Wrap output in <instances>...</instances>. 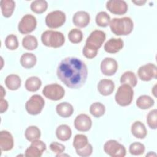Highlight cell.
<instances>
[{"mask_svg": "<svg viewBox=\"0 0 157 157\" xmlns=\"http://www.w3.org/2000/svg\"><path fill=\"white\" fill-rule=\"evenodd\" d=\"M156 85H155L154 86V87L153 88V90H152V93H153V94H154L155 96H156V91H155V90H156Z\"/></svg>", "mask_w": 157, "mask_h": 157, "instance_id": "45", "label": "cell"}, {"mask_svg": "<svg viewBox=\"0 0 157 157\" xmlns=\"http://www.w3.org/2000/svg\"><path fill=\"white\" fill-rule=\"evenodd\" d=\"M42 93L48 99L58 101L64 97L65 90L61 85L57 83H52L46 85L43 88Z\"/></svg>", "mask_w": 157, "mask_h": 157, "instance_id": "8", "label": "cell"}, {"mask_svg": "<svg viewBox=\"0 0 157 157\" xmlns=\"http://www.w3.org/2000/svg\"><path fill=\"white\" fill-rule=\"evenodd\" d=\"M37 20L34 16L31 14L24 15L18 23V31L23 34H27L33 32L36 28Z\"/></svg>", "mask_w": 157, "mask_h": 157, "instance_id": "10", "label": "cell"}, {"mask_svg": "<svg viewBox=\"0 0 157 157\" xmlns=\"http://www.w3.org/2000/svg\"><path fill=\"white\" fill-rule=\"evenodd\" d=\"M124 46V42L121 38H111L104 45V50L109 53H116L121 50Z\"/></svg>", "mask_w": 157, "mask_h": 157, "instance_id": "18", "label": "cell"}, {"mask_svg": "<svg viewBox=\"0 0 157 157\" xmlns=\"http://www.w3.org/2000/svg\"><path fill=\"white\" fill-rule=\"evenodd\" d=\"M134 97V90L126 84H121L117 90L115 99L116 102L122 107L131 104Z\"/></svg>", "mask_w": 157, "mask_h": 157, "instance_id": "4", "label": "cell"}, {"mask_svg": "<svg viewBox=\"0 0 157 157\" xmlns=\"http://www.w3.org/2000/svg\"><path fill=\"white\" fill-rule=\"evenodd\" d=\"M8 109V102L6 99L3 98L1 99L0 101V112L1 113L6 112Z\"/></svg>", "mask_w": 157, "mask_h": 157, "instance_id": "42", "label": "cell"}, {"mask_svg": "<svg viewBox=\"0 0 157 157\" xmlns=\"http://www.w3.org/2000/svg\"><path fill=\"white\" fill-rule=\"evenodd\" d=\"M112 32L117 36L129 35L133 30L134 23L129 17L114 18L109 23Z\"/></svg>", "mask_w": 157, "mask_h": 157, "instance_id": "2", "label": "cell"}, {"mask_svg": "<svg viewBox=\"0 0 157 157\" xmlns=\"http://www.w3.org/2000/svg\"><path fill=\"white\" fill-rule=\"evenodd\" d=\"M4 82L6 87L12 91L18 90L20 87L21 83L20 77L16 74H10L7 75Z\"/></svg>", "mask_w": 157, "mask_h": 157, "instance_id": "22", "label": "cell"}, {"mask_svg": "<svg viewBox=\"0 0 157 157\" xmlns=\"http://www.w3.org/2000/svg\"><path fill=\"white\" fill-rule=\"evenodd\" d=\"M110 20L109 15L104 11L99 12L96 16V23L101 27H106L109 25Z\"/></svg>", "mask_w": 157, "mask_h": 157, "instance_id": "33", "label": "cell"}, {"mask_svg": "<svg viewBox=\"0 0 157 157\" xmlns=\"http://www.w3.org/2000/svg\"><path fill=\"white\" fill-rule=\"evenodd\" d=\"M139 78L143 81H150L157 77V67L153 63H148L140 66L137 71Z\"/></svg>", "mask_w": 157, "mask_h": 157, "instance_id": "11", "label": "cell"}, {"mask_svg": "<svg viewBox=\"0 0 157 157\" xmlns=\"http://www.w3.org/2000/svg\"><path fill=\"white\" fill-rule=\"evenodd\" d=\"M41 40L45 46L52 48H59L64 45L65 37L64 34L61 32L47 30L42 34Z\"/></svg>", "mask_w": 157, "mask_h": 157, "instance_id": "3", "label": "cell"}, {"mask_svg": "<svg viewBox=\"0 0 157 157\" xmlns=\"http://www.w3.org/2000/svg\"><path fill=\"white\" fill-rule=\"evenodd\" d=\"M50 149L55 153H56V156L61 153H63L65 150V147L62 144L58 143L57 142H53L50 144Z\"/></svg>", "mask_w": 157, "mask_h": 157, "instance_id": "39", "label": "cell"}, {"mask_svg": "<svg viewBox=\"0 0 157 157\" xmlns=\"http://www.w3.org/2000/svg\"><path fill=\"white\" fill-rule=\"evenodd\" d=\"M98 50L92 49L91 48L88 47L86 45L84 46V47L83 48V50H82L83 55L86 58H88V59H92V58H94V57H96L98 54Z\"/></svg>", "mask_w": 157, "mask_h": 157, "instance_id": "41", "label": "cell"}, {"mask_svg": "<svg viewBox=\"0 0 157 157\" xmlns=\"http://www.w3.org/2000/svg\"><path fill=\"white\" fill-rule=\"evenodd\" d=\"M56 74L58 78L68 88L77 89L85 83L88 69L85 63L75 57H67L59 64Z\"/></svg>", "mask_w": 157, "mask_h": 157, "instance_id": "1", "label": "cell"}, {"mask_svg": "<svg viewBox=\"0 0 157 157\" xmlns=\"http://www.w3.org/2000/svg\"><path fill=\"white\" fill-rule=\"evenodd\" d=\"M46 150L45 144L39 139L31 142L30 146L25 151L26 157H40Z\"/></svg>", "mask_w": 157, "mask_h": 157, "instance_id": "12", "label": "cell"}, {"mask_svg": "<svg viewBox=\"0 0 157 157\" xmlns=\"http://www.w3.org/2000/svg\"><path fill=\"white\" fill-rule=\"evenodd\" d=\"M13 138L7 131H1L0 132V148L1 151H9L13 147Z\"/></svg>", "mask_w": 157, "mask_h": 157, "instance_id": "17", "label": "cell"}, {"mask_svg": "<svg viewBox=\"0 0 157 157\" xmlns=\"http://www.w3.org/2000/svg\"><path fill=\"white\" fill-rule=\"evenodd\" d=\"M56 111L59 116L63 118H67L72 115L74 107L69 102H61L56 105Z\"/></svg>", "mask_w": 157, "mask_h": 157, "instance_id": "21", "label": "cell"}, {"mask_svg": "<svg viewBox=\"0 0 157 157\" xmlns=\"http://www.w3.org/2000/svg\"><path fill=\"white\" fill-rule=\"evenodd\" d=\"M5 45L10 50H16L19 45L17 36L14 34L8 35L5 39Z\"/></svg>", "mask_w": 157, "mask_h": 157, "instance_id": "37", "label": "cell"}, {"mask_svg": "<svg viewBox=\"0 0 157 157\" xmlns=\"http://www.w3.org/2000/svg\"><path fill=\"white\" fill-rule=\"evenodd\" d=\"M41 136L40 130L36 126H30L28 127L25 132V138L30 142L39 139Z\"/></svg>", "mask_w": 157, "mask_h": 157, "instance_id": "29", "label": "cell"}, {"mask_svg": "<svg viewBox=\"0 0 157 157\" xmlns=\"http://www.w3.org/2000/svg\"><path fill=\"white\" fill-rule=\"evenodd\" d=\"M145 146L143 144L140 142H135L132 143L129 145V153L135 156H138V155H141L145 152Z\"/></svg>", "mask_w": 157, "mask_h": 157, "instance_id": "36", "label": "cell"}, {"mask_svg": "<svg viewBox=\"0 0 157 157\" xmlns=\"http://www.w3.org/2000/svg\"><path fill=\"white\" fill-rule=\"evenodd\" d=\"M56 137L61 141L68 140L72 136V131L67 124H61L56 129Z\"/></svg>", "mask_w": 157, "mask_h": 157, "instance_id": "24", "label": "cell"}, {"mask_svg": "<svg viewBox=\"0 0 157 157\" xmlns=\"http://www.w3.org/2000/svg\"><path fill=\"white\" fill-rule=\"evenodd\" d=\"M120 83L121 84L128 85L131 87H135L137 84V78L133 72L126 71L121 75Z\"/></svg>", "mask_w": 157, "mask_h": 157, "instance_id": "27", "label": "cell"}, {"mask_svg": "<svg viewBox=\"0 0 157 157\" xmlns=\"http://www.w3.org/2000/svg\"><path fill=\"white\" fill-rule=\"evenodd\" d=\"M115 88L114 82L110 79H102L98 84V90L103 96L110 95Z\"/></svg>", "mask_w": 157, "mask_h": 157, "instance_id": "19", "label": "cell"}, {"mask_svg": "<svg viewBox=\"0 0 157 157\" xmlns=\"http://www.w3.org/2000/svg\"><path fill=\"white\" fill-rule=\"evenodd\" d=\"M5 95H6V91L4 90L3 86H1V99L3 98Z\"/></svg>", "mask_w": 157, "mask_h": 157, "instance_id": "44", "label": "cell"}, {"mask_svg": "<svg viewBox=\"0 0 157 157\" xmlns=\"http://www.w3.org/2000/svg\"><path fill=\"white\" fill-rule=\"evenodd\" d=\"M132 2L137 6H142L146 2V1H132Z\"/></svg>", "mask_w": 157, "mask_h": 157, "instance_id": "43", "label": "cell"}, {"mask_svg": "<svg viewBox=\"0 0 157 157\" xmlns=\"http://www.w3.org/2000/svg\"><path fill=\"white\" fill-rule=\"evenodd\" d=\"M66 14L61 10H56L48 13L45 21L48 28L55 29L63 26L66 21Z\"/></svg>", "mask_w": 157, "mask_h": 157, "instance_id": "7", "label": "cell"}, {"mask_svg": "<svg viewBox=\"0 0 157 157\" xmlns=\"http://www.w3.org/2000/svg\"><path fill=\"white\" fill-rule=\"evenodd\" d=\"M44 105V98L39 94H34L26 102L25 108L29 114L36 115L42 112Z\"/></svg>", "mask_w": 157, "mask_h": 157, "instance_id": "5", "label": "cell"}, {"mask_svg": "<svg viewBox=\"0 0 157 157\" xmlns=\"http://www.w3.org/2000/svg\"><path fill=\"white\" fill-rule=\"evenodd\" d=\"M37 62V58L35 55L31 53H23L20 58L21 65L26 69L33 67Z\"/></svg>", "mask_w": 157, "mask_h": 157, "instance_id": "25", "label": "cell"}, {"mask_svg": "<svg viewBox=\"0 0 157 157\" xmlns=\"http://www.w3.org/2000/svg\"><path fill=\"white\" fill-rule=\"evenodd\" d=\"M42 85L41 80L36 76H32L26 79L25 83V88L31 92H35L39 90Z\"/></svg>", "mask_w": 157, "mask_h": 157, "instance_id": "26", "label": "cell"}, {"mask_svg": "<svg viewBox=\"0 0 157 157\" xmlns=\"http://www.w3.org/2000/svg\"><path fill=\"white\" fill-rule=\"evenodd\" d=\"M22 45L26 50H35L38 46L37 38L33 35H27L23 38Z\"/></svg>", "mask_w": 157, "mask_h": 157, "instance_id": "30", "label": "cell"}, {"mask_svg": "<svg viewBox=\"0 0 157 157\" xmlns=\"http://www.w3.org/2000/svg\"><path fill=\"white\" fill-rule=\"evenodd\" d=\"M88 144L87 137L83 134H77L73 140V147L75 150H79L85 147Z\"/></svg>", "mask_w": 157, "mask_h": 157, "instance_id": "34", "label": "cell"}, {"mask_svg": "<svg viewBox=\"0 0 157 157\" xmlns=\"http://www.w3.org/2000/svg\"><path fill=\"white\" fill-rule=\"evenodd\" d=\"M106 8L112 13L120 15L127 12L128 6L124 1L110 0L107 2Z\"/></svg>", "mask_w": 157, "mask_h": 157, "instance_id": "13", "label": "cell"}, {"mask_svg": "<svg viewBox=\"0 0 157 157\" xmlns=\"http://www.w3.org/2000/svg\"><path fill=\"white\" fill-rule=\"evenodd\" d=\"M105 33L101 30H94L91 33L86 40L85 45L89 48L98 50L105 40Z\"/></svg>", "mask_w": 157, "mask_h": 157, "instance_id": "9", "label": "cell"}, {"mask_svg": "<svg viewBox=\"0 0 157 157\" xmlns=\"http://www.w3.org/2000/svg\"><path fill=\"white\" fill-rule=\"evenodd\" d=\"M2 15L6 18L12 16L15 7V2L12 0H2L0 2Z\"/></svg>", "mask_w": 157, "mask_h": 157, "instance_id": "23", "label": "cell"}, {"mask_svg": "<svg viewBox=\"0 0 157 157\" xmlns=\"http://www.w3.org/2000/svg\"><path fill=\"white\" fill-rule=\"evenodd\" d=\"M118 69L117 61L110 57L105 58L101 63V71L102 73L107 76L114 75Z\"/></svg>", "mask_w": 157, "mask_h": 157, "instance_id": "14", "label": "cell"}, {"mask_svg": "<svg viewBox=\"0 0 157 157\" xmlns=\"http://www.w3.org/2000/svg\"><path fill=\"white\" fill-rule=\"evenodd\" d=\"M30 8L36 13H42L47 9L48 3L45 0H36L31 2Z\"/></svg>", "mask_w": 157, "mask_h": 157, "instance_id": "31", "label": "cell"}, {"mask_svg": "<svg viewBox=\"0 0 157 157\" xmlns=\"http://www.w3.org/2000/svg\"><path fill=\"white\" fill-rule=\"evenodd\" d=\"M132 134L137 139H144L147 135V130L145 126L140 121H136L131 126Z\"/></svg>", "mask_w": 157, "mask_h": 157, "instance_id": "20", "label": "cell"}, {"mask_svg": "<svg viewBox=\"0 0 157 157\" xmlns=\"http://www.w3.org/2000/svg\"><path fill=\"white\" fill-rule=\"evenodd\" d=\"M68 38L70 42L73 44L80 43L83 39L82 31L77 28H74L69 32Z\"/></svg>", "mask_w": 157, "mask_h": 157, "instance_id": "35", "label": "cell"}, {"mask_svg": "<svg viewBox=\"0 0 157 157\" xmlns=\"http://www.w3.org/2000/svg\"><path fill=\"white\" fill-rule=\"evenodd\" d=\"M90 17L89 13L83 10L75 12L72 17V22L74 25L80 28L87 26L90 23Z\"/></svg>", "mask_w": 157, "mask_h": 157, "instance_id": "16", "label": "cell"}, {"mask_svg": "<svg viewBox=\"0 0 157 157\" xmlns=\"http://www.w3.org/2000/svg\"><path fill=\"white\" fill-rule=\"evenodd\" d=\"M155 101L148 95H141L136 100V105L140 109L146 110L153 106Z\"/></svg>", "mask_w": 157, "mask_h": 157, "instance_id": "28", "label": "cell"}, {"mask_svg": "<svg viewBox=\"0 0 157 157\" xmlns=\"http://www.w3.org/2000/svg\"><path fill=\"white\" fill-rule=\"evenodd\" d=\"M77 154L82 157H87L90 156L93 152V147L90 144H88L85 147L79 149L75 150Z\"/></svg>", "mask_w": 157, "mask_h": 157, "instance_id": "40", "label": "cell"}, {"mask_svg": "<svg viewBox=\"0 0 157 157\" xmlns=\"http://www.w3.org/2000/svg\"><path fill=\"white\" fill-rule=\"evenodd\" d=\"M105 112V107L104 104L101 102H94L90 107V113L96 118L102 117Z\"/></svg>", "mask_w": 157, "mask_h": 157, "instance_id": "32", "label": "cell"}, {"mask_svg": "<svg viewBox=\"0 0 157 157\" xmlns=\"http://www.w3.org/2000/svg\"><path fill=\"white\" fill-rule=\"evenodd\" d=\"M104 150L112 157H124L126 154L124 146L115 140L107 141L104 145Z\"/></svg>", "mask_w": 157, "mask_h": 157, "instance_id": "6", "label": "cell"}, {"mask_svg": "<svg viewBox=\"0 0 157 157\" xmlns=\"http://www.w3.org/2000/svg\"><path fill=\"white\" fill-rule=\"evenodd\" d=\"M74 127L79 131H88L92 126V121L91 118L86 114L81 113L76 117L74 120Z\"/></svg>", "mask_w": 157, "mask_h": 157, "instance_id": "15", "label": "cell"}, {"mask_svg": "<svg viewBox=\"0 0 157 157\" xmlns=\"http://www.w3.org/2000/svg\"><path fill=\"white\" fill-rule=\"evenodd\" d=\"M147 123L148 126L152 129H156L157 128V110L156 109L151 110L147 117Z\"/></svg>", "mask_w": 157, "mask_h": 157, "instance_id": "38", "label": "cell"}]
</instances>
